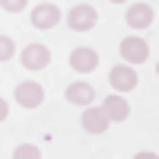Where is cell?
Masks as SVG:
<instances>
[{
	"mask_svg": "<svg viewBox=\"0 0 159 159\" xmlns=\"http://www.w3.org/2000/svg\"><path fill=\"white\" fill-rule=\"evenodd\" d=\"M118 51H121V61L130 64V67H134V64H143L150 57V45H147V38H140V35H127Z\"/></svg>",
	"mask_w": 159,
	"mask_h": 159,
	"instance_id": "1",
	"label": "cell"
},
{
	"mask_svg": "<svg viewBox=\"0 0 159 159\" xmlns=\"http://www.w3.org/2000/svg\"><path fill=\"white\" fill-rule=\"evenodd\" d=\"M96 22H99V13L92 10L89 3H76L67 13V25L73 32H89V29H96Z\"/></svg>",
	"mask_w": 159,
	"mask_h": 159,
	"instance_id": "2",
	"label": "cell"
},
{
	"mask_svg": "<svg viewBox=\"0 0 159 159\" xmlns=\"http://www.w3.org/2000/svg\"><path fill=\"white\" fill-rule=\"evenodd\" d=\"M19 61H22V67H25V70H45L48 64H51V51H48L45 45L32 42V45H25V48H22Z\"/></svg>",
	"mask_w": 159,
	"mask_h": 159,
	"instance_id": "3",
	"label": "cell"
},
{
	"mask_svg": "<svg viewBox=\"0 0 159 159\" xmlns=\"http://www.w3.org/2000/svg\"><path fill=\"white\" fill-rule=\"evenodd\" d=\"M16 102L22 105L25 111H29V108H38V105L45 102V89L38 86L35 80H25V83L16 86Z\"/></svg>",
	"mask_w": 159,
	"mask_h": 159,
	"instance_id": "4",
	"label": "cell"
},
{
	"mask_svg": "<svg viewBox=\"0 0 159 159\" xmlns=\"http://www.w3.org/2000/svg\"><path fill=\"white\" fill-rule=\"evenodd\" d=\"M57 22H61V10L54 3H38V7H32V25H35V29L51 32Z\"/></svg>",
	"mask_w": 159,
	"mask_h": 159,
	"instance_id": "5",
	"label": "cell"
},
{
	"mask_svg": "<svg viewBox=\"0 0 159 159\" xmlns=\"http://www.w3.org/2000/svg\"><path fill=\"white\" fill-rule=\"evenodd\" d=\"M108 83L118 92H130V89H137V73H134L130 64H118V67L108 70Z\"/></svg>",
	"mask_w": 159,
	"mask_h": 159,
	"instance_id": "6",
	"label": "cell"
},
{
	"mask_svg": "<svg viewBox=\"0 0 159 159\" xmlns=\"http://www.w3.org/2000/svg\"><path fill=\"white\" fill-rule=\"evenodd\" d=\"M124 22L130 29H150L153 25V7L150 3H130L124 13Z\"/></svg>",
	"mask_w": 159,
	"mask_h": 159,
	"instance_id": "7",
	"label": "cell"
},
{
	"mask_svg": "<svg viewBox=\"0 0 159 159\" xmlns=\"http://www.w3.org/2000/svg\"><path fill=\"white\" fill-rule=\"evenodd\" d=\"M70 67L76 73H92L99 67V54L92 48H76V51H70Z\"/></svg>",
	"mask_w": 159,
	"mask_h": 159,
	"instance_id": "8",
	"label": "cell"
},
{
	"mask_svg": "<svg viewBox=\"0 0 159 159\" xmlns=\"http://www.w3.org/2000/svg\"><path fill=\"white\" fill-rule=\"evenodd\" d=\"M108 124L111 121L105 118L102 108H96V105H86V108H83V130H89V134H105Z\"/></svg>",
	"mask_w": 159,
	"mask_h": 159,
	"instance_id": "9",
	"label": "cell"
},
{
	"mask_svg": "<svg viewBox=\"0 0 159 159\" xmlns=\"http://www.w3.org/2000/svg\"><path fill=\"white\" fill-rule=\"evenodd\" d=\"M92 96H96V92H92L89 83H70L67 89H64V99H67L70 105H89Z\"/></svg>",
	"mask_w": 159,
	"mask_h": 159,
	"instance_id": "10",
	"label": "cell"
},
{
	"mask_svg": "<svg viewBox=\"0 0 159 159\" xmlns=\"http://www.w3.org/2000/svg\"><path fill=\"white\" fill-rule=\"evenodd\" d=\"M102 111H105L108 121H127V115H130L127 102H124L121 96H108V99H105V105H102Z\"/></svg>",
	"mask_w": 159,
	"mask_h": 159,
	"instance_id": "11",
	"label": "cell"
},
{
	"mask_svg": "<svg viewBox=\"0 0 159 159\" xmlns=\"http://www.w3.org/2000/svg\"><path fill=\"white\" fill-rule=\"evenodd\" d=\"M13 159H42V150L32 147V143H19V147L13 150Z\"/></svg>",
	"mask_w": 159,
	"mask_h": 159,
	"instance_id": "12",
	"label": "cell"
},
{
	"mask_svg": "<svg viewBox=\"0 0 159 159\" xmlns=\"http://www.w3.org/2000/svg\"><path fill=\"white\" fill-rule=\"evenodd\" d=\"M13 54H16V45H13L10 35H0V61H10Z\"/></svg>",
	"mask_w": 159,
	"mask_h": 159,
	"instance_id": "13",
	"label": "cell"
},
{
	"mask_svg": "<svg viewBox=\"0 0 159 159\" xmlns=\"http://www.w3.org/2000/svg\"><path fill=\"white\" fill-rule=\"evenodd\" d=\"M0 7H3L7 13H22L25 10V0H0Z\"/></svg>",
	"mask_w": 159,
	"mask_h": 159,
	"instance_id": "14",
	"label": "cell"
},
{
	"mask_svg": "<svg viewBox=\"0 0 159 159\" xmlns=\"http://www.w3.org/2000/svg\"><path fill=\"white\" fill-rule=\"evenodd\" d=\"M7 115H10V105H7L3 96H0V121H7Z\"/></svg>",
	"mask_w": 159,
	"mask_h": 159,
	"instance_id": "15",
	"label": "cell"
},
{
	"mask_svg": "<svg viewBox=\"0 0 159 159\" xmlns=\"http://www.w3.org/2000/svg\"><path fill=\"white\" fill-rule=\"evenodd\" d=\"M134 159H159V156H156V153H137Z\"/></svg>",
	"mask_w": 159,
	"mask_h": 159,
	"instance_id": "16",
	"label": "cell"
},
{
	"mask_svg": "<svg viewBox=\"0 0 159 159\" xmlns=\"http://www.w3.org/2000/svg\"><path fill=\"white\" fill-rule=\"evenodd\" d=\"M108 3H127V0H108Z\"/></svg>",
	"mask_w": 159,
	"mask_h": 159,
	"instance_id": "17",
	"label": "cell"
},
{
	"mask_svg": "<svg viewBox=\"0 0 159 159\" xmlns=\"http://www.w3.org/2000/svg\"><path fill=\"white\" fill-rule=\"evenodd\" d=\"M156 73H159V64H156Z\"/></svg>",
	"mask_w": 159,
	"mask_h": 159,
	"instance_id": "18",
	"label": "cell"
},
{
	"mask_svg": "<svg viewBox=\"0 0 159 159\" xmlns=\"http://www.w3.org/2000/svg\"><path fill=\"white\" fill-rule=\"evenodd\" d=\"M42 3H48V0H42Z\"/></svg>",
	"mask_w": 159,
	"mask_h": 159,
	"instance_id": "19",
	"label": "cell"
}]
</instances>
